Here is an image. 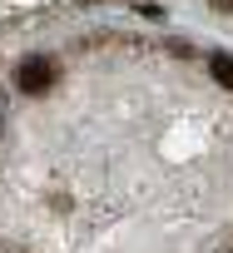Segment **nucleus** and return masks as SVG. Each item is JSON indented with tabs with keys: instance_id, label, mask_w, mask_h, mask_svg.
<instances>
[{
	"instance_id": "2",
	"label": "nucleus",
	"mask_w": 233,
	"mask_h": 253,
	"mask_svg": "<svg viewBox=\"0 0 233 253\" xmlns=\"http://www.w3.org/2000/svg\"><path fill=\"white\" fill-rule=\"evenodd\" d=\"M213 80H218L223 89H233V55H218V60H213Z\"/></svg>"
},
{
	"instance_id": "1",
	"label": "nucleus",
	"mask_w": 233,
	"mask_h": 253,
	"mask_svg": "<svg viewBox=\"0 0 233 253\" xmlns=\"http://www.w3.org/2000/svg\"><path fill=\"white\" fill-rule=\"evenodd\" d=\"M55 80H60V65H55V60H45V55H35V60H25V65L15 70V84H20L25 94H45Z\"/></svg>"
}]
</instances>
